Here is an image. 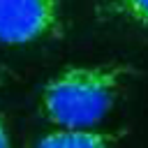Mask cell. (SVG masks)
<instances>
[{"label": "cell", "instance_id": "cell-1", "mask_svg": "<svg viewBox=\"0 0 148 148\" xmlns=\"http://www.w3.org/2000/svg\"><path fill=\"white\" fill-rule=\"evenodd\" d=\"M132 74L134 67L125 62L65 67L44 83L39 113L56 127H95L109 116Z\"/></svg>", "mask_w": 148, "mask_h": 148}, {"label": "cell", "instance_id": "cell-2", "mask_svg": "<svg viewBox=\"0 0 148 148\" xmlns=\"http://www.w3.org/2000/svg\"><path fill=\"white\" fill-rule=\"evenodd\" d=\"M58 32V0H0V44H35Z\"/></svg>", "mask_w": 148, "mask_h": 148}, {"label": "cell", "instance_id": "cell-3", "mask_svg": "<svg viewBox=\"0 0 148 148\" xmlns=\"http://www.w3.org/2000/svg\"><path fill=\"white\" fill-rule=\"evenodd\" d=\"M125 132H102L92 127H58L37 139L32 148H116Z\"/></svg>", "mask_w": 148, "mask_h": 148}, {"label": "cell", "instance_id": "cell-4", "mask_svg": "<svg viewBox=\"0 0 148 148\" xmlns=\"http://www.w3.org/2000/svg\"><path fill=\"white\" fill-rule=\"evenodd\" d=\"M106 14L148 28V0H106Z\"/></svg>", "mask_w": 148, "mask_h": 148}, {"label": "cell", "instance_id": "cell-5", "mask_svg": "<svg viewBox=\"0 0 148 148\" xmlns=\"http://www.w3.org/2000/svg\"><path fill=\"white\" fill-rule=\"evenodd\" d=\"M0 148H12V139H9V130L5 118L0 116Z\"/></svg>", "mask_w": 148, "mask_h": 148}]
</instances>
